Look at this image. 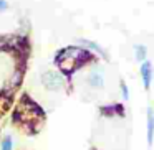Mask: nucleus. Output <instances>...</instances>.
Returning a JSON list of instances; mask_svg holds the SVG:
<instances>
[{
    "instance_id": "6",
    "label": "nucleus",
    "mask_w": 154,
    "mask_h": 150,
    "mask_svg": "<svg viewBox=\"0 0 154 150\" xmlns=\"http://www.w3.org/2000/svg\"><path fill=\"white\" fill-rule=\"evenodd\" d=\"M80 43L83 45L86 50H91V51H94V53L101 54L103 58H106V53H104V50H103V48H101L98 43H94V41H91V40H80Z\"/></svg>"
},
{
    "instance_id": "5",
    "label": "nucleus",
    "mask_w": 154,
    "mask_h": 150,
    "mask_svg": "<svg viewBox=\"0 0 154 150\" xmlns=\"http://www.w3.org/2000/svg\"><path fill=\"white\" fill-rule=\"evenodd\" d=\"M154 140V114L152 109H147V143L152 145Z\"/></svg>"
},
{
    "instance_id": "8",
    "label": "nucleus",
    "mask_w": 154,
    "mask_h": 150,
    "mask_svg": "<svg viewBox=\"0 0 154 150\" xmlns=\"http://www.w3.org/2000/svg\"><path fill=\"white\" fill-rule=\"evenodd\" d=\"M0 150H14V140L10 135H5L0 142Z\"/></svg>"
},
{
    "instance_id": "1",
    "label": "nucleus",
    "mask_w": 154,
    "mask_h": 150,
    "mask_svg": "<svg viewBox=\"0 0 154 150\" xmlns=\"http://www.w3.org/2000/svg\"><path fill=\"white\" fill-rule=\"evenodd\" d=\"M90 56H91L90 50H86V48L68 46L57 54V64L61 69V73L70 74V73H73L76 68H80L85 61H88Z\"/></svg>"
},
{
    "instance_id": "3",
    "label": "nucleus",
    "mask_w": 154,
    "mask_h": 150,
    "mask_svg": "<svg viewBox=\"0 0 154 150\" xmlns=\"http://www.w3.org/2000/svg\"><path fill=\"white\" fill-rule=\"evenodd\" d=\"M139 76L143 79L144 89H149L151 83H152V64L149 61H143V64L139 68Z\"/></svg>"
},
{
    "instance_id": "4",
    "label": "nucleus",
    "mask_w": 154,
    "mask_h": 150,
    "mask_svg": "<svg viewBox=\"0 0 154 150\" xmlns=\"http://www.w3.org/2000/svg\"><path fill=\"white\" fill-rule=\"evenodd\" d=\"M88 84H90L93 89H101V87L104 86V78L103 74L100 73V71H91L90 74H88Z\"/></svg>"
},
{
    "instance_id": "7",
    "label": "nucleus",
    "mask_w": 154,
    "mask_h": 150,
    "mask_svg": "<svg viewBox=\"0 0 154 150\" xmlns=\"http://www.w3.org/2000/svg\"><path fill=\"white\" fill-rule=\"evenodd\" d=\"M146 56H147V50L144 45H134V58L137 61H146Z\"/></svg>"
},
{
    "instance_id": "10",
    "label": "nucleus",
    "mask_w": 154,
    "mask_h": 150,
    "mask_svg": "<svg viewBox=\"0 0 154 150\" xmlns=\"http://www.w3.org/2000/svg\"><path fill=\"white\" fill-rule=\"evenodd\" d=\"M8 10V2L7 0H0V12H7Z\"/></svg>"
},
{
    "instance_id": "9",
    "label": "nucleus",
    "mask_w": 154,
    "mask_h": 150,
    "mask_svg": "<svg viewBox=\"0 0 154 150\" xmlns=\"http://www.w3.org/2000/svg\"><path fill=\"white\" fill-rule=\"evenodd\" d=\"M119 87H121V96H123V99H129V87L126 86V83H121L119 84Z\"/></svg>"
},
{
    "instance_id": "2",
    "label": "nucleus",
    "mask_w": 154,
    "mask_h": 150,
    "mask_svg": "<svg viewBox=\"0 0 154 150\" xmlns=\"http://www.w3.org/2000/svg\"><path fill=\"white\" fill-rule=\"evenodd\" d=\"M42 84H43L48 91L57 93V91H61L66 86V79H65L63 73H60V71L48 69L42 74Z\"/></svg>"
}]
</instances>
